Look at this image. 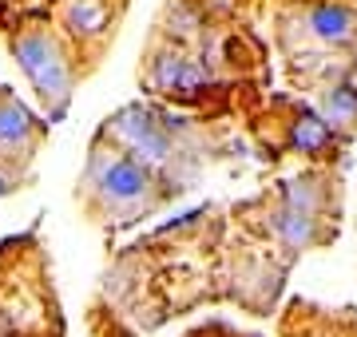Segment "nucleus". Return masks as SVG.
Masks as SVG:
<instances>
[{
    "label": "nucleus",
    "mask_w": 357,
    "mask_h": 337,
    "mask_svg": "<svg viewBox=\"0 0 357 337\" xmlns=\"http://www.w3.org/2000/svg\"><path fill=\"white\" fill-rule=\"evenodd\" d=\"M310 32L326 44H345V40L354 36V16L345 13V8H333V4H318V8H310L306 16Z\"/></svg>",
    "instance_id": "20e7f679"
},
{
    "label": "nucleus",
    "mask_w": 357,
    "mask_h": 337,
    "mask_svg": "<svg viewBox=\"0 0 357 337\" xmlns=\"http://www.w3.org/2000/svg\"><path fill=\"white\" fill-rule=\"evenodd\" d=\"M115 131H119V135H123V139L139 151V155L155 159V163H163V159L171 155V139L159 131V123H155L143 107H128V111H119Z\"/></svg>",
    "instance_id": "7ed1b4c3"
},
{
    "label": "nucleus",
    "mask_w": 357,
    "mask_h": 337,
    "mask_svg": "<svg viewBox=\"0 0 357 337\" xmlns=\"http://www.w3.org/2000/svg\"><path fill=\"white\" fill-rule=\"evenodd\" d=\"M16 60L32 76V84L40 88L44 100L64 104L68 100V72H64V60H60V52H56V44L48 36H20L16 40Z\"/></svg>",
    "instance_id": "f257e3e1"
},
{
    "label": "nucleus",
    "mask_w": 357,
    "mask_h": 337,
    "mask_svg": "<svg viewBox=\"0 0 357 337\" xmlns=\"http://www.w3.org/2000/svg\"><path fill=\"white\" fill-rule=\"evenodd\" d=\"M326 139V127H321L318 119H302L298 123V143H306V147H318Z\"/></svg>",
    "instance_id": "9d476101"
},
{
    "label": "nucleus",
    "mask_w": 357,
    "mask_h": 337,
    "mask_svg": "<svg viewBox=\"0 0 357 337\" xmlns=\"http://www.w3.org/2000/svg\"><path fill=\"white\" fill-rule=\"evenodd\" d=\"M278 230L298 246V242H310V238H314V219H310L306 210H290V214L278 219Z\"/></svg>",
    "instance_id": "0eeeda50"
},
{
    "label": "nucleus",
    "mask_w": 357,
    "mask_h": 337,
    "mask_svg": "<svg viewBox=\"0 0 357 337\" xmlns=\"http://www.w3.org/2000/svg\"><path fill=\"white\" fill-rule=\"evenodd\" d=\"M183 72H187V64H183V60L163 56V60L155 64V84H159V88H183Z\"/></svg>",
    "instance_id": "6e6552de"
},
{
    "label": "nucleus",
    "mask_w": 357,
    "mask_h": 337,
    "mask_svg": "<svg viewBox=\"0 0 357 337\" xmlns=\"http://www.w3.org/2000/svg\"><path fill=\"white\" fill-rule=\"evenodd\" d=\"M28 131H32V119H28V111L20 104H0V143H20V139H28Z\"/></svg>",
    "instance_id": "39448f33"
},
{
    "label": "nucleus",
    "mask_w": 357,
    "mask_h": 337,
    "mask_svg": "<svg viewBox=\"0 0 357 337\" xmlns=\"http://www.w3.org/2000/svg\"><path fill=\"white\" fill-rule=\"evenodd\" d=\"M4 191H8V182H4V179H0V195H4Z\"/></svg>",
    "instance_id": "9b49d317"
},
{
    "label": "nucleus",
    "mask_w": 357,
    "mask_h": 337,
    "mask_svg": "<svg viewBox=\"0 0 357 337\" xmlns=\"http://www.w3.org/2000/svg\"><path fill=\"white\" fill-rule=\"evenodd\" d=\"M68 20H72V28H76V32H100L103 20H107V8H103L100 0H76Z\"/></svg>",
    "instance_id": "423d86ee"
},
{
    "label": "nucleus",
    "mask_w": 357,
    "mask_h": 337,
    "mask_svg": "<svg viewBox=\"0 0 357 337\" xmlns=\"http://www.w3.org/2000/svg\"><path fill=\"white\" fill-rule=\"evenodd\" d=\"M357 107V95L349 88H342V91H333L330 100H326V111H330V119H342V116H349Z\"/></svg>",
    "instance_id": "1a4fd4ad"
},
{
    "label": "nucleus",
    "mask_w": 357,
    "mask_h": 337,
    "mask_svg": "<svg viewBox=\"0 0 357 337\" xmlns=\"http://www.w3.org/2000/svg\"><path fill=\"white\" fill-rule=\"evenodd\" d=\"M96 182H100L103 198H112V203H119V207L139 203V198L147 195V187H151L147 171H143L139 163H131V159H112V163H100V167H96Z\"/></svg>",
    "instance_id": "f03ea898"
}]
</instances>
